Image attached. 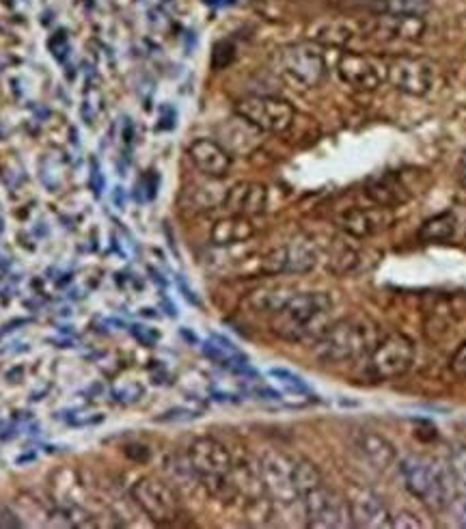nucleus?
I'll use <instances>...</instances> for the list:
<instances>
[{
	"mask_svg": "<svg viewBox=\"0 0 466 529\" xmlns=\"http://www.w3.org/2000/svg\"><path fill=\"white\" fill-rule=\"evenodd\" d=\"M333 309L331 296L324 292H300L287 298V303L274 314L272 329L287 342H303V339L324 331L322 320Z\"/></svg>",
	"mask_w": 466,
	"mask_h": 529,
	"instance_id": "nucleus-1",
	"label": "nucleus"
},
{
	"mask_svg": "<svg viewBox=\"0 0 466 529\" xmlns=\"http://www.w3.org/2000/svg\"><path fill=\"white\" fill-rule=\"evenodd\" d=\"M188 467L214 497H229L238 491L233 484V458L227 445L212 437H199L188 445Z\"/></svg>",
	"mask_w": 466,
	"mask_h": 529,
	"instance_id": "nucleus-2",
	"label": "nucleus"
},
{
	"mask_svg": "<svg viewBox=\"0 0 466 529\" xmlns=\"http://www.w3.org/2000/svg\"><path fill=\"white\" fill-rule=\"evenodd\" d=\"M402 476L406 488L419 501L432 510L449 508L454 499V478L449 467H443L438 460L426 456H408L402 463Z\"/></svg>",
	"mask_w": 466,
	"mask_h": 529,
	"instance_id": "nucleus-3",
	"label": "nucleus"
},
{
	"mask_svg": "<svg viewBox=\"0 0 466 529\" xmlns=\"http://www.w3.org/2000/svg\"><path fill=\"white\" fill-rule=\"evenodd\" d=\"M374 346V329L369 322L339 320L320 333L315 342V357L322 363H346L361 359Z\"/></svg>",
	"mask_w": 466,
	"mask_h": 529,
	"instance_id": "nucleus-4",
	"label": "nucleus"
},
{
	"mask_svg": "<svg viewBox=\"0 0 466 529\" xmlns=\"http://www.w3.org/2000/svg\"><path fill=\"white\" fill-rule=\"evenodd\" d=\"M277 72L298 89H315L326 78V59L322 48L313 42L292 44L279 50Z\"/></svg>",
	"mask_w": 466,
	"mask_h": 529,
	"instance_id": "nucleus-5",
	"label": "nucleus"
},
{
	"mask_svg": "<svg viewBox=\"0 0 466 529\" xmlns=\"http://www.w3.org/2000/svg\"><path fill=\"white\" fill-rule=\"evenodd\" d=\"M415 363V344L404 333H391L376 342L367 359V374L378 383L397 381L410 372Z\"/></svg>",
	"mask_w": 466,
	"mask_h": 529,
	"instance_id": "nucleus-6",
	"label": "nucleus"
},
{
	"mask_svg": "<svg viewBox=\"0 0 466 529\" xmlns=\"http://www.w3.org/2000/svg\"><path fill=\"white\" fill-rule=\"evenodd\" d=\"M236 115L249 121L259 132L283 134L294 124V106L274 96H249L236 104Z\"/></svg>",
	"mask_w": 466,
	"mask_h": 529,
	"instance_id": "nucleus-7",
	"label": "nucleus"
},
{
	"mask_svg": "<svg viewBox=\"0 0 466 529\" xmlns=\"http://www.w3.org/2000/svg\"><path fill=\"white\" fill-rule=\"evenodd\" d=\"M337 74L341 83L354 91L372 93L389 80V65L372 54L344 52L337 61Z\"/></svg>",
	"mask_w": 466,
	"mask_h": 529,
	"instance_id": "nucleus-8",
	"label": "nucleus"
},
{
	"mask_svg": "<svg viewBox=\"0 0 466 529\" xmlns=\"http://www.w3.org/2000/svg\"><path fill=\"white\" fill-rule=\"evenodd\" d=\"M436 65L426 57H397L389 63V80L397 91L410 98H426L434 89Z\"/></svg>",
	"mask_w": 466,
	"mask_h": 529,
	"instance_id": "nucleus-9",
	"label": "nucleus"
},
{
	"mask_svg": "<svg viewBox=\"0 0 466 529\" xmlns=\"http://www.w3.org/2000/svg\"><path fill=\"white\" fill-rule=\"evenodd\" d=\"M132 497L154 523H173L180 517V499L158 478H141L132 486Z\"/></svg>",
	"mask_w": 466,
	"mask_h": 529,
	"instance_id": "nucleus-10",
	"label": "nucleus"
},
{
	"mask_svg": "<svg viewBox=\"0 0 466 529\" xmlns=\"http://www.w3.org/2000/svg\"><path fill=\"white\" fill-rule=\"evenodd\" d=\"M303 508L309 527L318 529H335V527H346L350 523V512H348V501L341 499L337 493H333L326 484H320L311 488L309 493L303 497Z\"/></svg>",
	"mask_w": 466,
	"mask_h": 529,
	"instance_id": "nucleus-11",
	"label": "nucleus"
},
{
	"mask_svg": "<svg viewBox=\"0 0 466 529\" xmlns=\"http://www.w3.org/2000/svg\"><path fill=\"white\" fill-rule=\"evenodd\" d=\"M259 478L264 491L283 506H292L298 497L294 482V463L279 452H268L259 460Z\"/></svg>",
	"mask_w": 466,
	"mask_h": 529,
	"instance_id": "nucleus-12",
	"label": "nucleus"
},
{
	"mask_svg": "<svg viewBox=\"0 0 466 529\" xmlns=\"http://www.w3.org/2000/svg\"><path fill=\"white\" fill-rule=\"evenodd\" d=\"M318 264V249L309 240H292L272 251L264 260V270L272 275H305Z\"/></svg>",
	"mask_w": 466,
	"mask_h": 529,
	"instance_id": "nucleus-13",
	"label": "nucleus"
},
{
	"mask_svg": "<svg viewBox=\"0 0 466 529\" xmlns=\"http://www.w3.org/2000/svg\"><path fill=\"white\" fill-rule=\"evenodd\" d=\"M363 29L380 42H417L426 33V20L421 16H374L365 20Z\"/></svg>",
	"mask_w": 466,
	"mask_h": 529,
	"instance_id": "nucleus-14",
	"label": "nucleus"
},
{
	"mask_svg": "<svg viewBox=\"0 0 466 529\" xmlns=\"http://www.w3.org/2000/svg\"><path fill=\"white\" fill-rule=\"evenodd\" d=\"M348 512H350V523L354 527H365V529H380L391 525V514L387 506L382 504V499L369 491V488H354L348 497Z\"/></svg>",
	"mask_w": 466,
	"mask_h": 529,
	"instance_id": "nucleus-15",
	"label": "nucleus"
},
{
	"mask_svg": "<svg viewBox=\"0 0 466 529\" xmlns=\"http://www.w3.org/2000/svg\"><path fill=\"white\" fill-rule=\"evenodd\" d=\"M188 158L205 178L223 180L231 171V154L212 139H197L188 145Z\"/></svg>",
	"mask_w": 466,
	"mask_h": 529,
	"instance_id": "nucleus-16",
	"label": "nucleus"
},
{
	"mask_svg": "<svg viewBox=\"0 0 466 529\" xmlns=\"http://www.w3.org/2000/svg\"><path fill=\"white\" fill-rule=\"evenodd\" d=\"M393 223V214L389 208H352L341 214L339 225L352 238H372Z\"/></svg>",
	"mask_w": 466,
	"mask_h": 529,
	"instance_id": "nucleus-17",
	"label": "nucleus"
},
{
	"mask_svg": "<svg viewBox=\"0 0 466 529\" xmlns=\"http://www.w3.org/2000/svg\"><path fill=\"white\" fill-rule=\"evenodd\" d=\"M223 206L229 212L242 216L262 214L268 208V188L255 182H240L229 188Z\"/></svg>",
	"mask_w": 466,
	"mask_h": 529,
	"instance_id": "nucleus-18",
	"label": "nucleus"
},
{
	"mask_svg": "<svg viewBox=\"0 0 466 529\" xmlns=\"http://www.w3.org/2000/svg\"><path fill=\"white\" fill-rule=\"evenodd\" d=\"M354 445L359 454L367 460L369 465H372L376 471H387L395 465L397 460V452L393 443L382 437L378 432L372 430H359L354 434Z\"/></svg>",
	"mask_w": 466,
	"mask_h": 529,
	"instance_id": "nucleus-19",
	"label": "nucleus"
},
{
	"mask_svg": "<svg viewBox=\"0 0 466 529\" xmlns=\"http://www.w3.org/2000/svg\"><path fill=\"white\" fill-rule=\"evenodd\" d=\"M359 11L372 16H426L432 3L430 0H356L352 3Z\"/></svg>",
	"mask_w": 466,
	"mask_h": 529,
	"instance_id": "nucleus-20",
	"label": "nucleus"
},
{
	"mask_svg": "<svg viewBox=\"0 0 466 529\" xmlns=\"http://www.w3.org/2000/svg\"><path fill=\"white\" fill-rule=\"evenodd\" d=\"M255 236V225L251 221V216L242 214H231L227 219L216 221L210 238L216 247H229V244H240L251 240Z\"/></svg>",
	"mask_w": 466,
	"mask_h": 529,
	"instance_id": "nucleus-21",
	"label": "nucleus"
},
{
	"mask_svg": "<svg viewBox=\"0 0 466 529\" xmlns=\"http://www.w3.org/2000/svg\"><path fill=\"white\" fill-rule=\"evenodd\" d=\"M365 195L369 197V201L374 203V206L389 208V210H393L395 206H402V203H406L408 199L404 184L397 178H393V175L369 182L365 188Z\"/></svg>",
	"mask_w": 466,
	"mask_h": 529,
	"instance_id": "nucleus-22",
	"label": "nucleus"
},
{
	"mask_svg": "<svg viewBox=\"0 0 466 529\" xmlns=\"http://www.w3.org/2000/svg\"><path fill=\"white\" fill-rule=\"evenodd\" d=\"M203 352L205 357L212 359L218 365H223V368H229L231 372L238 374L251 372L249 365H246V359L240 355V350L231 342H227L225 337H212L210 342L203 344Z\"/></svg>",
	"mask_w": 466,
	"mask_h": 529,
	"instance_id": "nucleus-23",
	"label": "nucleus"
},
{
	"mask_svg": "<svg viewBox=\"0 0 466 529\" xmlns=\"http://www.w3.org/2000/svg\"><path fill=\"white\" fill-rule=\"evenodd\" d=\"M315 44L346 46L356 37V26L348 20H322L311 29Z\"/></svg>",
	"mask_w": 466,
	"mask_h": 529,
	"instance_id": "nucleus-24",
	"label": "nucleus"
},
{
	"mask_svg": "<svg viewBox=\"0 0 466 529\" xmlns=\"http://www.w3.org/2000/svg\"><path fill=\"white\" fill-rule=\"evenodd\" d=\"M458 219L454 212H441L430 216L428 221H423L419 227V238L423 242H447L456 236Z\"/></svg>",
	"mask_w": 466,
	"mask_h": 529,
	"instance_id": "nucleus-25",
	"label": "nucleus"
},
{
	"mask_svg": "<svg viewBox=\"0 0 466 529\" xmlns=\"http://www.w3.org/2000/svg\"><path fill=\"white\" fill-rule=\"evenodd\" d=\"M294 292L285 288H274V290H259L249 296V305L259 311V314H277V311L287 303Z\"/></svg>",
	"mask_w": 466,
	"mask_h": 529,
	"instance_id": "nucleus-26",
	"label": "nucleus"
},
{
	"mask_svg": "<svg viewBox=\"0 0 466 529\" xmlns=\"http://www.w3.org/2000/svg\"><path fill=\"white\" fill-rule=\"evenodd\" d=\"M294 482H296L298 497H303L305 493L311 491V488L324 484V478H322L320 469L315 467L311 460H296L294 463Z\"/></svg>",
	"mask_w": 466,
	"mask_h": 529,
	"instance_id": "nucleus-27",
	"label": "nucleus"
},
{
	"mask_svg": "<svg viewBox=\"0 0 466 529\" xmlns=\"http://www.w3.org/2000/svg\"><path fill=\"white\" fill-rule=\"evenodd\" d=\"M225 197L227 191L218 186H195L193 191H190V201H193V206L201 210H212L216 206H221V203H225Z\"/></svg>",
	"mask_w": 466,
	"mask_h": 529,
	"instance_id": "nucleus-28",
	"label": "nucleus"
},
{
	"mask_svg": "<svg viewBox=\"0 0 466 529\" xmlns=\"http://www.w3.org/2000/svg\"><path fill=\"white\" fill-rule=\"evenodd\" d=\"M270 378H274L285 391L294 393V396H309L311 389L309 385L303 381V378L296 376L294 372H287V370H281V368H272L270 372Z\"/></svg>",
	"mask_w": 466,
	"mask_h": 529,
	"instance_id": "nucleus-29",
	"label": "nucleus"
},
{
	"mask_svg": "<svg viewBox=\"0 0 466 529\" xmlns=\"http://www.w3.org/2000/svg\"><path fill=\"white\" fill-rule=\"evenodd\" d=\"M449 473L460 493H466V445H456L449 454Z\"/></svg>",
	"mask_w": 466,
	"mask_h": 529,
	"instance_id": "nucleus-30",
	"label": "nucleus"
},
{
	"mask_svg": "<svg viewBox=\"0 0 466 529\" xmlns=\"http://www.w3.org/2000/svg\"><path fill=\"white\" fill-rule=\"evenodd\" d=\"M449 370L456 378H462V381H466V339L462 342V346L454 352V357H451Z\"/></svg>",
	"mask_w": 466,
	"mask_h": 529,
	"instance_id": "nucleus-31",
	"label": "nucleus"
},
{
	"mask_svg": "<svg viewBox=\"0 0 466 529\" xmlns=\"http://www.w3.org/2000/svg\"><path fill=\"white\" fill-rule=\"evenodd\" d=\"M132 335H134L136 342H141L143 346H156L158 339H160V333L156 329L143 327V324H134Z\"/></svg>",
	"mask_w": 466,
	"mask_h": 529,
	"instance_id": "nucleus-32",
	"label": "nucleus"
},
{
	"mask_svg": "<svg viewBox=\"0 0 466 529\" xmlns=\"http://www.w3.org/2000/svg\"><path fill=\"white\" fill-rule=\"evenodd\" d=\"M115 400L121 402V404H130V402H136L141 396H143V387L141 385H128V387H121V389H115Z\"/></svg>",
	"mask_w": 466,
	"mask_h": 529,
	"instance_id": "nucleus-33",
	"label": "nucleus"
},
{
	"mask_svg": "<svg viewBox=\"0 0 466 529\" xmlns=\"http://www.w3.org/2000/svg\"><path fill=\"white\" fill-rule=\"evenodd\" d=\"M389 527H397V529H419L423 527L421 521L415 517V514L410 512H400L395 514V517H391V525Z\"/></svg>",
	"mask_w": 466,
	"mask_h": 529,
	"instance_id": "nucleus-34",
	"label": "nucleus"
},
{
	"mask_svg": "<svg viewBox=\"0 0 466 529\" xmlns=\"http://www.w3.org/2000/svg\"><path fill=\"white\" fill-rule=\"evenodd\" d=\"M449 508H451V510H454L458 525H460V527H466V493H460L458 497H454V499H451V504H449Z\"/></svg>",
	"mask_w": 466,
	"mask_h": 529,
	"instance_id": "nucleus-35",
	"label": "nucleus"
},
{
	"mask_svg": "<svg viewBox=\"0 0 466 529\" xmlns=\"http://www.w3.org/2000/svg\"><path fill=\"white\" fill-rule=\"evenodd\" d=\"M456 173H458V182H460V186H462V188H466V149H464V152L460 154V160H458V169H456Z\"/></svg>",
	"mask_w": 466,
	"mask_h": 529,
	"instance_id": "nucleus-36",
	"label": "nucleus"
}]
</instances>
